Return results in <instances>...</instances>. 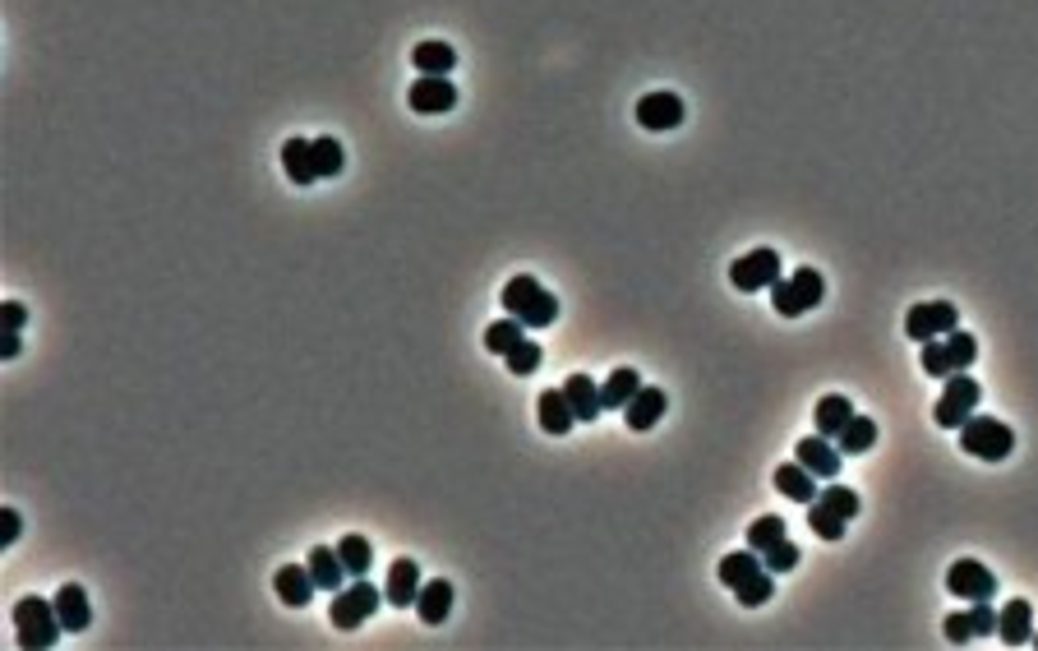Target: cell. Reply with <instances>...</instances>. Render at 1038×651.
<instances>
[{
    "instance_id": "cell-1",
    "label": "cell",
    "mask_w": 1038,
    "mask_h": 651,
    "mask_svg": "<svg viewBox=\"0 0 1038 651\" xmlns=\"http://www.w3.org/2000/svg\"><path fill=\"white\" fill-rule=\"evenodd\" d=\"M10 619H14V642H19L24 651L56 647V638L65 633V628H60V615H56V601H42V596H19Z\"/></svg>"
},
{
    "instance_id": "cell-2",
    "label": "cell",
    "mask_w": 1038,
    "mask_h": 651,
    "mask_svg": "<svg viewBox=\"0 0 1038 651\" xmlns=\"http://www.w3.org/2000/svg\"><path fill=\"white\" fill-rule=\"evenodd\" d=\"M503 310L513 314V319H522L526 328H549L554 319H559V301H554L531 273L508 278V287H503Z\"/></svg>"
},
{
    "instance_id": "cell-3",
    "label": "cell",
    "mask_w": 1038,
    "mask_h": 651,
    "mask_svg": "<svg viewBox=\"0 0 1038 651\" xmlns=\"http://www.w3.org/2000/svg\"><path fill=\"white\" fill-rule=\"evenodd\" d=\"M826 296V282L817 268H794L789 278L771 282V305H776L780 319H799V314L817 310Z\"/></svg>"
},
{
    "instance_id": "cell-4",
    "label": "cell",
    "mask_w": 1038,
    "mask_h": 651,
    "mask_svg": "<svg viewBox=\"0 0 1038 651\" xmlns=\"http://www.w3.org/2000/svg\"><path fill=\"white\" fill-rule=\"evenodd\" d=\"M960 448L979 462H1006L1015 453V430L1002 425L997 416H969L960 425Z\"/></svg>"
},
{
    "instance_id": "cell-5",
    "label": "cell",
    "mask_w": 1038,
    "mask_h": 651,
    "mask_svg": "<svg viewBox=\"0 0 1038 651\" xmlns=\"http://www.w3.org/2000/svg\"><path fill=\"white\" fill-rule=\"evenodd\" d=\"M979 402H983V388H979V379L974 374H951L946 379V388H942V398H937V407H932V421L942 425V430H960V425L979 411Z\"/></svg>"
},
{
    "instance_id": "cell-6",
    "label": "cell",
    "mask_w": 1038,
    "mask_h": 651,
    "mask_svg": "<svg viewBox=\"0 0 1038 651\" xmlns=\"http://www.w3.org/2000/svg\"><path fill=\"white\" fill-rule=\"evenodd\" d=\"M379 601H383V591H374V582H365V578H356L351 587H342L333 596V610H328V619H333V628H342V633H351V628H360L365 619L379 610Z\"/></svg>"
},
{
    "instance_id": "cell-7",
    "label": "cell",
    "mask_w": 1038,
    "mask_h": 651,
    "mask_svg": "<svg viewBox=\"0 0 1038 651\" xmlns=\"http://www.w3.org/2000/svg\"><path fill=\"white\" fill-rule=\"evenodd\" d=\"M946 591L951 596H960V601H992L997 596V578H992V568L979 564V559H955L951 568H946Z\"/></svg>"
},
{
    "instance_id": "cell-8",
    "label": "cell",
    "mask_w": 1038,
    "mask_h": 651,
    "mask_svg": "<svg viewBox=\"0 0 1038 651\" xmlns=\"http://www.w3.org/2000/svg\"><path fill=\"white\" fill-rule=\"evenodd\" d=\"M729 282L739 291H771V282H780V254L776 250H752L743 259L729 264Z\"/></svg>"
},
{
    "instance_id": "cell-9",
    "label": "cell",
    "mask_w": 1038,
    "mask_h": 651,
    "mask_svg": "<svg viewBox=\"0 0 1038 651\" xmlns=\"http://www.w3.org/2000/svg\"><path fill=\"white\" fill-rule=\"evenodd\" d=\"M955 324H960V314H955L951 301H923L905 314V338H914V342L946 338Z\"/></svg>"
},
{
    "instance_id": "cell-10",
    "label": "cell",
    "mask_w": 1038,
    "mask_h": 651,
    "mask_svg": "<svg viewBox=\"0 0 1038 651\" xmlns=\"http://www.w3.org/2000/svg\"><path fill=\"white\" fill-rule=\"evenodd\" d=\"M794 458H799L803 467L817 476V481H836L845 453L836 448V439H826V434H808V439H799V444H794Z\"/></svg>"
},
{
    "instance_id": "cell-11",
    "label": "cell",
    "mask_w": 1038,
    "mask_h": 651,
    "mask_svg": "<svg viewBox=\"0 0 1038 651\" xmlns=\"http://www.w3.org/2000/svg\"><path fill=\"white\" fill-rule=\"evenodd\" d=\"M453 107H457V88L448 74H420L411 84V111H420V116H443Z\"/></svg>"
},
{
    "instance_id": "cell-12",
    "label": "cell",
    "mask_w": 1038,
    "mask_h": 651,
    "mask_svg": "<svg viewBox=\"0 0 1038 651\" xmlns=\"http://www.w3.org/2000/svg\"><path fill=\"white\" fill-rule=\"evenodd\" d=\"M637 125H642V130H656V134L679 130V125H683V102L674 93H646L642 102H637Z\"/></svg>"
},
{
    "instance_id": "cell-13",
    "label": "cell",
    "mask_w": 1038,
    "mask_h": 651,
    "mask_svg": "<svg viewBox=\"0 0 1038 651\" xmlns=\"http://www.w3.org/2000/svg\"><path fill=\"white\" fill-rule=\"evenodd\" d=\"M665 411H669L665 388L642 384V388H637V398L623 407V425H628V430H637V434H642V430H656Z\"/></svg>"
},
{
    "instance_id": "cell-14",
    "label": "cell",
    "mask_w": 1038,
    "mask_h": 651,
    "mask_svg": "<svg viewBox=\"0 0 1038 651\" xmlns=\"http://www.w3.org/2000/svg\"><path fill=\"white\" fill-rule=\"evenodd\" d=\"M420 564L416 559H393V568H388V587H383V601L397 605V610H411L420 596Z\"/></svg>"
},
{
    "instance_id": "cell-15",
    "label": "cell",
    "mask_w": 1038,
    "mask_h": 651,
    "mask_svg": "<svg viewBox=\"0 0 1038 651\" xmlns=\"http://www.w3.org/2000/svg\"><path fill=\"white\" fill-rule=\"evenodd\" d=\"M51 601H56V615H60V628H65V633H84V628L93 624V605H88V591L79 587V582H65Z\"/></svg>"
},
{
    "instance_id": "cell-16",
    "label": "cell",
    "mask_w": 1038,
    "mask_h": 651,
    "mask_svg": "<svg viewBox=\"0 0 1038 651\" xmlns=\"http://www.w3.org/2000/svg\"><path fill=\"white\" fill-rule=\"evenodd\" d=\"M776 490L785 499H794V504H817V495H822V490H817V476H812L799 458L776 467Z\"/></svg>"
},
{
    "instance_id": "cell-17",
    "label": "cell",
    "mask_w": 1038,
    "mask_h": 651,
    "mask_svg": "<svg viewBox=\"0 0 1038 651\" xmlns=\"http://www.w3.org/2000/svg\"><path fill=\"white\" fill-rule=\"evenodd\" d=\"M1029 633H1034V605L1015 596V601L1002 605V615H997V638H1002L1006 647H1025Z\"/></svg>"
},
{
    "instance_id": "cell-18",
    "label": "cell",
    "mask_w": 1038,
    "mask_h": 651,
    "mask_svg": "<svg viewBox=\"0 0 1038 651\" xmlns=\"http://www.w3.org/2000/svg\"><path fill=\"white\" fill-rule=\"evenodd\" d=\"M273 587H277V596H282V605H291V610L310 605V596L319 591V587H314V578H310V564H282V568H277V578H273Z\"/></svg>"
},
{
    "instance_id": "cell-19",
    "label": "cell",
    "mask_w": 1038,
    "mask_h": 651,
    "mask_svg": "<svg viewBox=\"0 0 1038 651\" xmlns=\"http://www.w3.org/2000/svg\"><path fill=\"white\" fill-rule=\"evenodd\" d=\"M305 564H310V578H314V587H319V591H342L346 578H351V573H346V564H342V555H337V550H328V545H314Z\"/></svg>"
},
{
    "instance_id": "cell-20",
    "label": "cell",
    "mask_w": 1038,
    "mask_h": 651,
    "mask_svg": "<svg viewBox=\"0 0 1038 651\" xmlns=\"http://www.w3.org/2000/svg\"><path fill=\"white\" fill-rule=\"evenodd\" d=\"M282 167H287L291 185H314L319 181V167H314V139H287L282 144Z\"/></svg>"
},
{
    "instance_id": "cell-21",
    "label": "cell",
    "mask_w": 1038,
    "mask_h": 651,
    "mask_svg": "<svg viewBox=\"0 0 1038 651\" xmlns=\"http://www.w3.org/2000/svg\"><path fill=\"white\" fill-rule=\"evenodd\" d=\"M563 398H568V407H573L577 421H596L600 416V388L591 374H568V384H563Z\"/></svg>"
},
{
    "instance_id": "cell-22",
    "label": "cell",
    "mask_w": 1038,
    "mask_h": 651,
    "mask_svg": "<svg viewBox=\"0 0 1038 651\" xmlns=\"http://www.w3.org/2000/svg\"><path fill=\"white\" fill-rule=\"evenodd\" d=\"M540 430L545 434H568L577 425V416H573V407H568V398H563V388H545V393H540Z\"/></svg>"
},
{
    "instance_id": "cell-23",
    "label": "cell",
    "mask_w": 1038,
    "mask_h": 651,
    "mask_svg": "<svg viewBox=\"0 0 1038 651\" xmlns=\"http://www.w3.org/2000/svg\"><path fill=\"white\" fill-rule=\"evenodd\" d=\"M448 610H453V582L439 578V582H425L416 596V615L420 624H443L448 619Z\"/></svg>"
},
{
    "instance_id": "cell-24",
    "label": "cell",
    "mask_w": 1038,
    "mask_h": 651,
    "mask_svg": "<svg viewBox=\"0 0 1038 651\" xmlns=\"http://www.w3.org/2000/svg\"><path fill=\"white\" fill-rule=\"evenodd\" d=\"M812 421H817V434L836 439V434L854 421V407H849V398H840V393H826V398L817 402V411H812Z\"/></svg>"
},
{
    "instance_id": "cell-25",
    "label": "cell",
    "mask_w": 1038,
    "mask_h": 651,
    "mask_svg": "<svg viewBox=\"0 0 1038 651\" xmlns=\"http://www.w3.org/2000/svg\"><path fill=\"white\" fill-rule=\"evenodd\" d=\"M637 388H642V374L633 370V365H619V370L609 374L605 384H600V402H605V407H628V402L637 398Z\"/></svg>"
},
{
    "instance_id": "cell-26",
    "label": "cell",
    "mask_w": 1038,
    "mask_h": 651,
    "mask_svg": "<svg viewBox=\"0 0 1038 651\" xmlns=\"http://www.w3.org/2000/svg\"><path fill=\"white\" fill-rule=\"evenodd\" d=\"M762 555L757 550H739V555H725L720 559V582H725L729 591H739V587H748L757 573H762Z\"/></svg>"
},
{
    "instance_id": "cell-27",
    "label": "cell",
    "mask_w": 1038,
    "mask_h": 651,
    "mask_svg": "<svg viewBox=\"0 0 1038 651\" xmlns=\"http://www.w3.org/2000/svg\"><path fill=\"white\" fill-rule=\"evenodd\" d=\"M411 65H416L420 74H453L457 51L448 47V42H420V47L411 51Z\"/></svg>"
},
{
    "instance_id": "cell-28",
    "label": "cell",
    "mask_w": 1038,
    "mask_h": 651,
    "mask_svg": "<svg viewBox=\"0 0 1038 651\" xmlns=\"http://www.w3.org/2000/svg\"><path fill=\"white\" fill-rule=\"evenodd\" d=\"M522 342H526V324L513 319V314L485 328V351H494V356H508V351H517Z\"/></svg>"
},
{
    "instance_id": "cell-29",
    "label": "cell",
    "mask_w": 1038,
    "mask_h": 651,
    "mask_svg": "<svg viewBox=\"0 0 1038 651\" xmlns=\"http://www.w3.org/2000/svg\"><path fill=\"white\" fill-rule=\"evenodd\" d=\"M872 444H877V425H872L868 416H854V421L836 434V448L845 453V458H859V453H868Z\"/></svg>"
},
{
    "instance_id": "cell-30",
    "label": "cell",
    "mask_w": 1038,
    "mask_h": 651,
    "mask_svg": "<svg viewBox=\"0 0 1038 651\" xmlns=\"http://www.w3.org/2000/svg\"><path fill=\"white\" fill-rule=\"evenodd\" d=\"M337 555H342V564H346V573H351V578H365V573H370V564H374L370 541H365V536H356V531L337 541Z\"/></svg>"
},
{
    "instance_id": "cell-31",
    "label": "cell",
    "mask_w": 1038,
    "mask_h": 651,
    "mask_svg": "<svg viewBox=\"0 0 1038 651\" xmlns=\"http://www.w3.org/2000/svg\"><path fill=\"white\" fill-rule=\"evenodd\" d=\"M942 342H946V361H951V374H965L969 365L979 361V342L969 338V333H960V328H951Z\"/></svg>"
},
{
    "instance_id": "cell-32",
    "label": "cell",
    "mask_w": 1038,
    "mask_h": 651,
    "mask_svg": "<svg viewBox=\"0 0 1038 651\" xmlns=\"http://www.w3.org/2000/svg\"><path fill=\"white\" fill-rule=\"evenodd\" d=\"M817 504L822 508H831V513H836V518H845V522H854L859 518V495H854V490H849V485H826L822 495H817Z\"/></svg>"
},
{
    "instance_id": "cell-33",
    "label": "cell",
    "mask_w": 1038,
    "mask_h": 651,
    "mask_svg": "<svg viewBox=\"0 0 1038 651\" xmlns=\"http://www.w3.org/2000/svg\"><path fill=\"white\" fill-rule=\"evenodd\" d=\"M780 541H785V518H771V513H766V518H757L748 527V550H757V555H766V550L780 545Z\"/></svg>"
},
{
    "instance_id": "cell-34",
    "label": "cell",
    "mask_w": 1038,
    "mask_h": 651,
    "mask_svg": "<svg viewBox=\"0 0 1038 651\" xmlns=\"http://www.w3.org/2000/svg\"><path fill=\"white\" fill-rule=\"evenodd\" d=\"M314 167H319V181H328V176H337V171L346 167V153H342V144H337L333 134L314 139Z\"/></svg>"
},
{
    "instance_id": "cell-35",
    "label": "cell",
    "mask_w": 1038,
    "mask_h": 651,
    "mask_svg": "<svg viewBox=\"0 0 1038 651\" xmlns=\"http://www.w3.org/2000/svg\"><path fill=\"white\" fill-rule=\"evenodd\" d=\"M808 527H812V536H822V541H845V527H849V522L836 518V513H831V508H822V504H808Z\"/></svg>"
},
{
    "instance_id": "cell-36",
    "label": "cell",
    "mask_w": 1038,
    "mask_h": 651,
    "mask_svg": "<svg viewBox=\"0 0 1038 651\" xmlns=\"http://www.w3.org/2000/svg\"><path fill=\"white\" fill-rule=\"evenodd\" d=\"M734 596H739V605H748V610H757V605H766L771 601V596H776V573H757V578L748 582V587H739L734 591Z\"/></svg>"
},
{
    "instance_id": "cell-37",
    "label": "cell",
    "mask_w": 1038,
    "mask_h": 651,
    "mask_svg": "<svg viewBox=\"0 0 1038 651\" xmlns=\"http://www.w3.org/2000/svg\"><path fill=\"white\" fill-rule=\"evenodd\" d=\"M799 559H803V555H799V545H794V541L785 536L780 545H771V550H766L762 564H766V573H789V568H799Z\"/></svg>"
},
{
    "instance_id": "cell-38",
    "label": "cell",
    "mask_w": 1038,
    "mask_h": 651,
    "mask_svg": "<svg viewBox=\"0 0 1038 651\" xmlns=\"http://www.w3.org/2000/svg\"><path fill=\"white\" fill-rule=\"evenodd\" d=\"M923 374H932V379H951V361H946V342L942 338H928L923 342Z\"/></svg>"
},
{
    "instance_id": "cell-39",
    "label": "cell",
    "mask_w": 1038,
    "mask_h": 651,
    "mask_svg": "<svg viewBox=\"0 0 1038 651\" xmlns=\"http://www.w3.org/2000/svg\"><path fill=\"white\" fill-rule=\"evenodd\" d=\"M503 361H508V370H513V374H522V379H526V374H536V370H540V361H545V356H540V347H536V342L526 338L522 347H517V351H508Z\"/></svg>"
},
{
    "instance_id": "cell-40",
    "label": "cell",
    "mask_w": 1038,
    "mask_h": 651,
    "mask_svg": "<svg viewBox=\"0 0 1038 651\" xmlns=\"http://www.w3.org/2000/svg\"><path fill=\"white\" fill-rule=\"evenodd\" d=\"M969 615V628H974V638H983V633H997V610H992V601H974L965 610Z\"/></svg>"
},
{
    "instance_id": "cell-41",
    "label": "cell",
    "mask_w": 1038,
    "mask_h": 651,
    "mask_svg": "<svg viewBox=\"0 0 1038 651\" xmlns=\"http://www.w3.org/2000/svg\"><path fill=\"white\" fill-rule=\"evenodd\" d=\"M942 633H946V642H955V647H965V642L974 638V628H969V615H965V610H960V615H946Z\"/></svg>"
},
{
    "instance_id": "cell-42",
    "label": "cell",
    "mask_w": 1038,
    "mask_h": 651,
    "mask_svg": "<svg viewBox=\"0 0 1038 651\" xmlns=\"http://www.w3.org/2000/svg\"><path fill=\"white\" fill-rule=\"evenodd\" d=\"M28 324V310L19 301H5L0 305V328H5V333H19V328Z\"/></svg>"
},
{
    "instance_id": "cell-43",
    "label": "cell",
    "mask_w": 1038,
    "mask_h": 651,
    "mask_svg": "<svg viewBox=\"0 0 1038 651\" xmlns=\"http://www.w3.org/2000/svg\"><path fill=\"white\" fill-rule=\"evenodd\" d=\"M14 541H19V513L0 508V545H14Z\"/></svg>"
},
{
    "instance_id": "cell-44",
    "label": "cell",
    "mask_w": 1038,
    "mask_h": 651,
    "mask_svg": "<svg viewBox=\"0 0 1038 651\" xmlns=\"http://www.w3.org/2000/svg\"><path fill=\"white\" fill-rule=\"evenodd\" d=\"M0 356H5V361L19 356V333H5V338H0Z\"/></svg>"
},
{
    "instance_id": "cell-45",
    "label": "cell",
    "mask_w": 1038,
    "mask_h": 651,
    "mask_svg": "<svg viewBox=\"0 0 1038 651\" xmlns=\"http://www.w3.org/2000/svg\"><path fill=\"white\" fill-rule=\"evenodd\" d=\"M1029 642H1034V647H1038V633H1029Z\"/></svg>"
}]
</instances>
